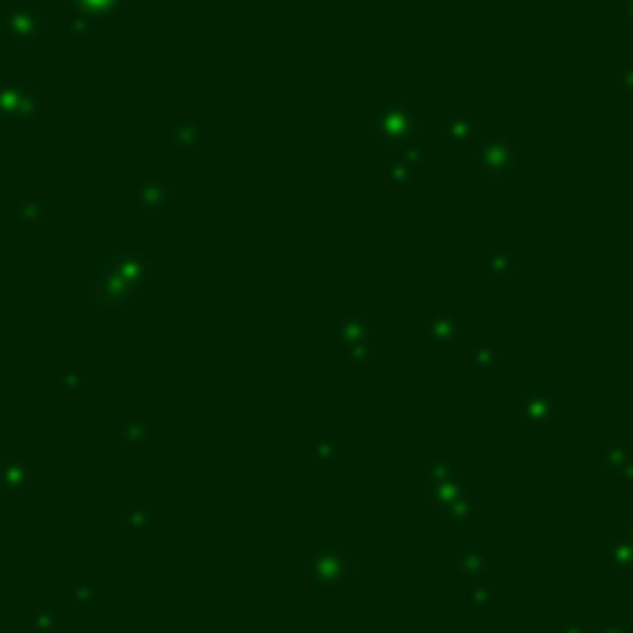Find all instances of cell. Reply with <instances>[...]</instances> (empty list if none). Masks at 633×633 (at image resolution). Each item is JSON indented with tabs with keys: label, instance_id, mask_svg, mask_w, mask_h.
Returning a JSON list of instances; mask_svg holds the SVG:
<instances>
[{
	"label": "cell",
	"instance_id": "1",
	"mask_svg": "<svg viewBox=\"0 0 633 633\" xmlns=\"http://www.w3.org/2000/svg\"><path fill=\"white\" fill-rule=\"evenodd\" d=\"M611 559H615V566L622 570V574H633V548L626 545V540L619 548H611Z\"/></svg>",
	"mask_w": 633,
	"mask_h": 633
},
{
	"label": "cell",
	"instance_id": "2",
	"mask_svg": "<svg viewBox=\"0 0 633 633\" xmlns=\"http://www.w3.org/2000/svg\"><path fill=\"white\" fill-rule=\"evenodd\" d=\"M611 79H615V86L622 89L626 98H633V64H622V68H619Z\"/></svg>",
	"mask_w": 633,
	"mask_h": 633
},
{
	"label": "cell",
	"instance_id": "3",
	"mask_svg": "<svg viewBox=\"0 0 633 633\" xmlns=\"http://www.w3.org/2000/svg\"><path fill=\"white\" fill-rule=\"evenodd\" d=\"M626 19H629V26H633V0H629V5H626Z\"/></svg>",
	"mask_w": 633,
	"mask_h": 633
}]
</instances>
